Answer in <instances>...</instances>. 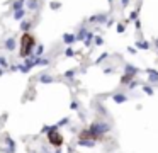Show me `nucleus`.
Segmentation results:
<instances>
[{
	"mask_svg": "<svg viewBox=\"0 0 158 153\" xmlns=\"http://www.w3.org/2000/svg\"><path fill=\"white\" fill-rule=\"evenodd\" d=\"M34 48V36L29 32H24L21 38V56H27Z\"/></svg>",
	"mask_w": 158,
	"mask_h": 153,
	"instance_id": "1",
	"label": "nucleus"
},
{
	"mask_svg": "<svg viewBox=\"0 0 158 153\" xmlns=\"http://www.w3.org/2000/svg\"><path fill=\"white\" fill-rule=\"evenodd\" d=\"M48 140L51 141V144H55V146H61L63 144V136L58 131H49L48 133Z\"/></svg>",
	"mask_w": 158,
	"mask_h": 153,
	"instance_id": "2",
	"label": "nucleus"
}]
</instances>
